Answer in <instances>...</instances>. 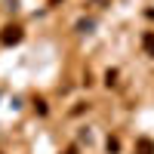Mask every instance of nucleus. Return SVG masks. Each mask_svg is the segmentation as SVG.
Instances as JSON below:
<instances>
[{
    "instance_id": "f257e3e1",
    "label": "nucleus",
    "mask_w": 154,
    "mask_h": 154,
    "mask_svg": "<svg viewBox=\"0 0 154 154\" xmlns=\"http://www.w3.org/2000/svg\"><path fill=\"white\" fill-rule=\"evenodd\" d=\"M22 40V28H19V25H6V28H3V34H0V43H19Z\"/></svg>"
},
{
    "instance_id": "f03ea898",
    "label": "nucleus",
    "mask_w": 154,
    "mask_h": 154,
    "mask_svg": "<svg viewBox=\"0 0 154 154\" xmlns=\"http://www.w3.org/2000/svg\"><path fill=\"white\" fill-rule=\"evenodd\" d=\"M142 49H145L148 59H154V31H145L142 34Z\"/></svg>"
},
{
    "instance_id": "7ed1b4c3",
    "label": "nucleus",
    "mask_w": 154,
    "mask_h": 154,
    "mask_svg": "<svg viewBox=\"0 0 154 154\" xmlns=\"http://www.w3.org/2000/svg\"><path fill=\"white\" fill-rule=\"evenodd\" d=\"M136 154H154V142H151L148 136H142V139L136 142Z\"/></svg>"
},
{
    "instance_id": "20e7f679",
    "label": "nucleus",
    "mask_w": 154,
    "mask_h": 154,
    "mask_svg": "<svg viewBox=\"0 0 154 154\" xmlns=\"http://www.w3.org/2000/svg\"><path fill=\"white\" fill-rule=\"evenodd\" d=\"M108 151H111V154L120 151V139H117V136H108Z\"/></svg>"
},
{
    "instance_id": "39448f33",
    "label": "nucleus",
    "mask_w": 154,
    "mask_h": 154,
    "mask_svg": "<svg viewBox=\"0 0 154 154\" xmlns=\"http://www.w3.org/2000/svg\"><path fill=\"white\" fill-rule=\"evenodd\" d=\"M34 111H37V114H46V102L37 99V102H34Z\"/></svg>"
},
{
    "instance_id": "423d86ee",
    "label": "nucleus",
    "mask_w": 154,
    "mask_h": 154,
    "mask_svg": "<svg viewBox=\"0 0 154 154\" xmlns=\"http://www.w3.org/2000/svg\"><path fill=\"white\" fill-rule=\"evenodd\" d=\"M105 83H108V86L117 83V71H108V74H105Z\"/></svg>"
},
{
    "instance_id": "0eeeda50",
    "label": "nucleus",
    "mask_w": 154,
    "mask_h": 154,
    "mask_svg": "<svg viewBox=\"0 0 154 154\" xmlns=\"http://www.w3.org/2000/svg\"><path fill=\"white\" fill-rule=\"evenodd\" d=\"M59 3H62V0H49V6H59Z\"/></svg>"
},
{
    "instance_id": "6e6552de",
    "label": "nucleus",
    "mask_w": 154,
    "mask_h": 154,
    "mask_svg": "<svg viewBox=\"0 0 154 154\" xmlns=\"http://www.w3.org/2000/svg\"><path fill=\"white\" fill-rule=\"evenodd\" d=\"M65 154H74V148H71V151H65Z\"/></svg>"
}]
</instances>
